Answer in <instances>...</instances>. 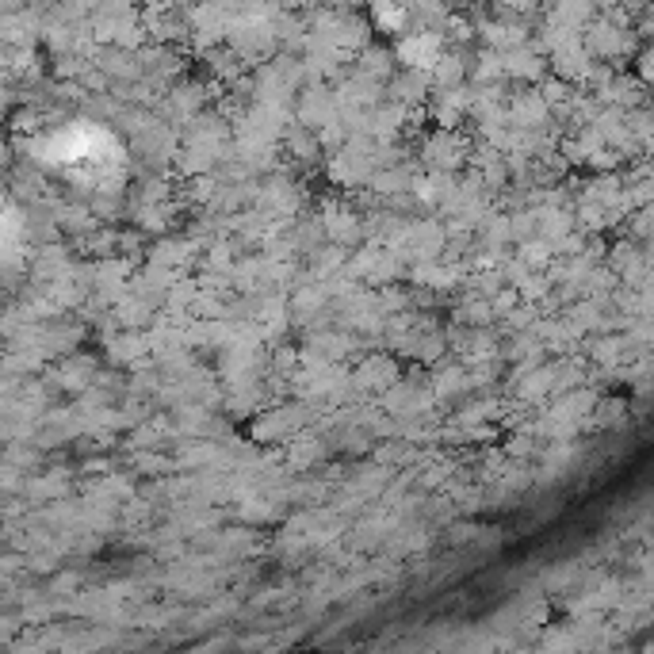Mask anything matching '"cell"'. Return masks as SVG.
Masks as SVG:
<instances>
[{
	"instance_id": "cell-7",
	"label": "cell",
	"mask_w": 654,
	"mask_h": 654,
	"mask_svg": "<svg viewBox=\"0 0 654 654\" xmlns=\"http://www.w3.org/2000/svg\"><path fill=\"white\" fill-rule=\"evenodd\" d=\"M349 379H352V391L383 394V391H391L402 375H398V364H394L391 356H368L360 368L349 371Z\"/></svg>"
},
{
	"instance_id": "cell-8",
	"label": "cell",
	"mask_w": 654,
	"mask_h": 654,
	"mask_svg": "<svg viewBox=\"0 0 654 654\" xmlns=\"http://www.w3.org/2000/svg\"><path fill=\"white\" fill-rule=\"evenodd\" d=\"M356 73H364V77H371V81H379V85H387L394 77V50H391V43H364L356 54Z\"/></svg>"
},
{
	"instance_id": "cell-5",
	"label": "cell",
	"mask_w": 654,
	"mask_h": 654,
	"mask_svg": "<svg viewBox=\"0 0 654 654\" xmlns=\"http://www.w3.org/2000/svg\"><path fill=\"white\" fill-rule=\"evenodd\" d=\"M291 119L306 131H322L326 123L337 119V100L326 85H303L299 96L291 100Z\"/></svg>"
},
{
	"instance_id": "cell-12",
	"label": "cell",
	"mask_w": 654,
	"mask_h": 654,
	"mask_svg": "<svg viewBox=\"0 0 654 654\" xmlns=\"http://www.w3.org/2000/svg\"><path fill=\"white\" fill-rule=\"evenodd\" d=\"M536 654H578V643H574L570 628H547Z\"/></svg>"
},
{
	"instance_id": "cell-2",
	"label": "cell",
	"mask_w": 654,
	"mask_h": 654,
	"mask_svg": "<svg viewBox=\"0 0 654 654\" xmlns=\"http://www.w3.org/2000/svg\"><path fill=\"white\" fill-rule=\"evenodd\" d=\"M306 421H310V414H306L303 402H291V406H264L261 414L253 417V429H249V436L257 440V444H264V448H276V444H287V440H295V436L306 429Z\"/></svg>"
},
{
	"instance_id": "cell-3",
	"label": "cell",
	"mask_w": 654,
	"mask_h": 654,
	"mask_svg": "<svg viewBox=\"0 0 654 654\" xmlns=\"http://www.w3.org/2000/svg\"><path fill=\"white\" fill-rule=\"evenodd\" d=\"M421 161L425 173H452L456 176L471 161V138L463 131H429L421 142Z\"/></svg>"
},
{
	"instance_id": "cell-9",
	"label": "cell",
	"mask_w": 654,
	"mask_h": 654,
	"mask_svg": "<svg viewBox=\"0 0 654 654\" xmlns=\"http://www.w3.org/2000/svg\"><path fill=\"white\" fill-rule=\"evenodd\" d=\"M280 146L287 150V161H299V165H314L318 157H322V146H318V134L299 127V123H291L280 138Z\"/></svg>"
},
{
	"instance_id": "cell-6",
	"label": "cell",
	"mask_w": 654,
	"mask_h": 654,
	"mask_svg": "<svg viewBox=\"0 0 654 654\" xmlns=\"http://www.w3.org/2000/svg\"><path fill=\"white\" fill-rule=\"evenodd\" d=\"M547 123H551V111L536 88H517L505 96V127L509 131H544Z\"/></svg>"
},
{
	"instance_id": "cell-4",
	"label": "cell",
	"mask_w": 654,
	"mask_h": 654,
	"mask_svg": "<svg viewBox=\"0 0 654 654\" xmlns=\"http://www.w3.org/2000/svg\"><path fill=\"white\" fill-rule=\"evenodd\" d=\"M444 35H436V31H406L398 43H391L394 50V66L398 69H417V73H429L436 66V58L444 54Z\"/></svg>"
},
{
	"instance_id": "cell-10",
	"label": "cell",
	"mask_w": 654,
	"mask_h": 654,
	"mask_svg": "<svg viewBox=\"0 0 654 654\" xmlns=\"http://www.w3.org/2000/svg\"><path fill=\"white\" fill-rule=\"evenodd\" d=\"M371 27L379 31V35H391L394 43L406 35V31H414V20H410V8H394V4H379V8H371ZM368 27V31H371Z\"/></svg>"
},
{
	"instance_id": "cell-1",
	"label": "cell",
	"mask_w": 654,
	"mask_h": 654,
	"mask_svg": "<svg viewBox=\"0 0 654 654\" xmlns=\"http://www.w3.org/2000/svg\"><path fill=\"white\" fill-rule=\"evenodd\" d=\"M635 46H639V31L632 27H620V23L612 20H593L586 23V31H582V50L589 54V62L597 58L601 66L605 62H624V58H632Z\"/></svg>"
},
{
	"instance_id": "cell-11",
	"label": "cell",
	"mask_w": 654,
	"mask_h": 654,
	"mask_svg": "<svg viewBox=\"0 0 654 654\" xmlns=\"http://www.w3.org/2000/svg\"><path fill=\"white\" fill-rule=\"evenodd\" d=\"M456 322H463V326H471V329H486V326H494V310H490V303L486 299H463V303L456 306Z\"/></svg>"
}]
</instances>
